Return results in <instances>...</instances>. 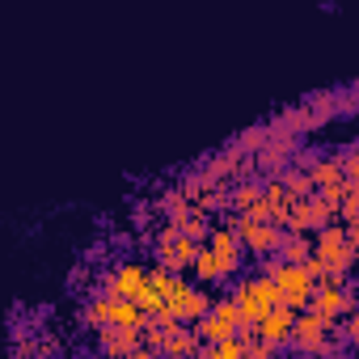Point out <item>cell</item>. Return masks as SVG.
Wrapping results in <instances>:
<instances>
[{
    "label": "cell",
    "instance_id": "1",
    "mask_svg": "<svg viewBox=\"0 0 359 359\" xmlns=\"http://www.w3.org/2000/svg\"><path fill=\"white\" fill-rule=\"evenodd\" d=\"M233 304L241 313V338H258V325L279 309V287L266 275H245L233 283Z\"/></svg>",
    "mask_w": 359,
    "mask_h": 359
},
{
    "label": "cell",
    "instance_id": "2",
    "mask_svg": "<svg viewBox=\"0 0 359 359\" xmlns=\"http://www.w3.org/2000/svg\"><path fill=\"white\" fill-rule=\"evenodd\" d=\"M262 275L279 287V304H283V309L304 313V309L313 304V296H317V279H313L304 266H287V262H279V258H262Z\"/></svg>",
    "mask_w": 359,
    "mask_h": 359
},
{
    "label": "cell",
    "instance_id": "3",
    "mask_svg": "<svg viewBox=\"0 0 359 359\" xmlns=\"http://www.w3.org/2000/svg\"><path fill=\"white\" fill-rule=\"evenodd\" d=\"M313 258L325 266L330 279L346 283V275H351V266H355L359 258H355V250H351V241H346V224H342V220H334L330 229H321V233L313 237Z\"/></svg>",
    "mask_w": 359,
    "mask_h": 359
},
{
    "label": "cell",
    "instance_id": "4",
    "mask_svg": "<svg viewBox=\"0 0 359 359\" xmlns=\"http://www.w3.org/2000/svg\"><path fill=\"white\" fill-rule=\"evenodd\" d=\"M224 224L241 237L245 254H258V258H279V250H283V241H287V229L266 224V220H254V216H237V212H229Z\"/></svg>",
    "mask_w": 359,
    "mask_h": 359
},
{
    "label": "cell",
    "instance_id": "5",
    "mask_svg": "<svg viewBox=\"0 0 359 359\" xmlns=\"http://www.w3.org/2000/svg\"><path fill=\"white\" fill-rule=\"evenodd\" d=\"M212 296H208V287H195L191 279H182L173 292H169V300H165V309L156 313L161 321H182V325H199L208 313H212Z\"/></svg>",
    "mask_w": 359,
    "mask_h": 359
},
{
    "label": "cell",
    "instance_id": "6",
    "mask_svg": "<svg viewBox=\"0 0 359 359\" xmlns=\"http://www.w3.org/2000/svg\"><path fill=\"white\" fill-rule=\"evenodd\" d=\"M199 241L182 237V229L177 224H161L156 229V262L173 275H182V271H195V258H199Z\"/></svg>",
    "mask_w": 359,
    "mask_h": 359
},
{
    "label": "cell",
    "instance_id": "7",
    "mask_svg": "<svg viewBox=\"0 0 359 359\" xmlns=\"http://www.w3.org/2000/svg\"><path fill=\"white\" fill-rule=\"evenodd\" d=\"M195 334H199V342H208V346H220V342H229V338H241V313H237L233 296L216 300L212 313L195 325Z\"/></svg>",
    "mask_w": 359,
    "mask_h": 359
},
{
    "label": "cell",
    "instance_id": "8",
    "mask_svg": "<svg viewBox=\"0 0 359 359\" xmlns=\"http://www.w3.org/2000/svg\"><path fill=\"white\" fill-rule=\"evenodd\" d=\"M330 330H334V321H325L321 313L304 309V313L296 317V338H292V351H296V355H309V359H317V355H330V351H334V342H330Z\"/></svg>",
    "mask_w": 359,
    "mask_h": 359
},
{
    "label": "cell",
    "instance_id": "9",
    "mask_svg": "<svg viewBox=\"0 0 359 359\" xmlns=\"http://www.w3.org/2000/svg\"><path fill=\"white\" fill-rule=\"evenodd\" d=\"M313 313H321L325 321H338V317H351L359 309V287L351 283H338V279H321L317 283V296L309 304Z\"/></svg>",
    "mask_w": 359,
    "mask_h": 359
},
{
    "label": "cell",
    "instance_id": "10",
    "mask_svg": "<svg viewBox=\"0 0 359 359\" xmlns=\"http://www.w3.org/2000/svg\"><path fill=\"white\" fill-rule=\"evenodd\" d=\"M309 177H313V191L338 212L342 208V199H346V191H351V182H346V173H342V161L338 156H321L313 169H309Z\"/></svg>",
    "mask_w": 359,
    "mask_h": 359
},
{
    "label": "cell",
    "instance_id": "11",
    "mask_svg": "<svg viewBox=\"0 0 359 359\" xmlns=\"http://www.w3.org/2000/svg\"><path fill=\"white\" fill-rule=\"evenodd\" d=\"M334 216H338V212H334L321 195H309V199H300V203L292 208L287 233H300V237H309V233H313V237H317L321 229H330V224H334Z\"/></svg>",
    "mask_w": 359,
    "mask_h": 359
},
{
    "label": "cell",
    "instance_id": "12",
    "mask_svg": "<svg viewBox=\"0 0 359 359\" xmlns=\"http://www.w3.org/2000/svg\"><path fill=\"white\" fill-rule=\"evenodd\" d=\"M292 208H296V199H292V191L283 187V177H266V195H262V203H258L254 212H245V216L287 229V220H292Z\"/></svg>",
    "mask_w": 359,
    "mask_h": 359
},
{
    "label": "cell",
    "instance_id": "13",
    "mask_svg": "<svg viewBox=\"0 0 359 359\" xmlns=\"http://www.w3.org/2000/svg\"><path fill=\"white\" fill-rule=\"evenodd\" d=\"M148 275H152V266L118 262V266L106 275V296H114V300H140L144 287H148Z\"/></svg>",
    "mask_w": 359,
    "mask_h": 359
},
{
    "label": "cell",
    "instance_id": "14",
    "mask_svg": "<svg viewBox=\"0 0 359 359\" xmlns=\"http://www.w3.org/2000/svg\"><path fill=\"white\" fill-rule=\"evenodd\" d=\"M296 152H300V140H287V135H271V144H266V148L254 156V169H266V177H283V173L292 169Z\"/></svg>",
    "mask_w": 359,
    "mask_h": 359
},
{
    "label": "cell",
    "instance_id": "15",
    "mask_svg": "<svg viewBox=\"0 0 359 359\" xmlns=\"http://www.w3.org/2000/svg\"><path fill=\"white\" fill-rule=\"evenodd\" d=\"M245 165H254V161H245V152H241V148H224V152L208 156L203 173H208V182H212V187H224V182H241V177L250 173Z\"/></svg>",
    "mask_w": 359,
    "mask_h": 359
},
{
    "label": "cell",
    "instance_id": "16",
    "mask_svg": "<svg viewBox=\"0 0 359 359\" xmlns=\"http://www.w3.org/2000/svg\"><path fill=\"white\" fill-rule=\"evenodd\" d=\"M296 317H300L296 309H283V304H279V309L258 325V342H266V346H275V351H279V346H292V338H296Z\"/></svg>",
    "mask_w": 359,
    "mask_h": 359
},
{
    "label": "cell",
    "instance_id": "17",
    "mask_svg": "<svg viewBox=\"0 0 359 359\" xmlns=\"http://www.w3.org/2000/svg\"><path fill=\"white\" fill-rule=\"evenodd\" d=\"M97 346H102L106 359H127V355H135V351L144 346V330H118V325H106V330L97 334Z\"/></svg>",
    "mask_w": 359,
    "mask_h": 359
},
{
    "label": "cell",
    "instance_id": "18",
    "mask_svg": "<svg viewBox=\"0 0 359 359\" xmlns=\"http://www.w3.org/2000/svg\"><path fill=\"white\" fill-rule=\"evenodd\" d=\"M208 250L237 275L241 271V262H245V245H241V237L229 229V224H220V229H212V237H208Z\"/></svg>",
    "mask_w": 359,
    "mask_h": 359
},
{
    "label": "cell",
    "instance_id": "19",
    "mask_svg": "<svg viewBox=\"0 0 359 359\" xmlns=\"http://www.w3.org/2000/svg\"><path fill=\"white\" fill-rule=\"evenodd\" d=\"M229 195H233V212L245 216V212H254V208L262 203V195H266V177H241V182L229 187Z\"/></svg>",
    "mask_w": 359,
    "mask_h": 359
},
{
    "label": "cell",
    "instance_id": "20",
    "mask_svg": "<svg viewBox=\"0 0 359 359\" xmlns=\"http://www.w3.org/2000/svg\"><path fill=\"white\" fill-rule=\"evenodd\" d=\"M191 275H195V279H199L203 287H212V283H229V279H237V275H233V271H229V266H224V262H220V258H216L212 250H208V245L199 250V258H195V271H191Z\"/></svg>",
    "mask_w": 359,
    "mask_h": 359
},
{
    "label": "cell",
    "instance_id": "21",
    "mask_svg": "<svg viewBox=\"0 0 359 359\" xmlns=\"http://www.w3.org/2000/svg\"><path fill=\"white\" fill-rule=\"evenodd\" d=\"M110 317H114V296H106V292L89 296V300H85V309H81V321H85L93 334H102V330L110 325Z\"/></svg>",
    "mask_w": 359,
    "mask_h": 359
},
{
    "label": "cell",
    "instance_id": "22",
    "mask_svg": "<svg viewBox=\"0 0 359 359\" xmlns=\"http://www.w3.org/2000/svg\"><path fill=\"white\" fill-rule=\"evenodd\" d=\"M156 212L165 216V224H182V220H187V216L195 212V203H191V199H187L182 191H177V187H169V191H165V195L156 199Z\"/></svg>",
    "mask_w": 359,
    "mask_h": 359
},
{
    "label": "cell",
    "instance_id": "23",
    "mask_svg": "<svg viewBox=\"0 0 359 359\" xmlns=\"http://www.w3.org/2000/svg\"><path fill=\"white\" fill-rule=\"evenodd\" d=\"M195 212H203V216H216V212H233V195H229V187H208L199 199H195Z\"/></svg>",
    "mask_w": 359,
    "mask_h": 359
},
{
    "label": "cell",
    "instance_id": "24",
    "mask_svg": "<svg viewBox=\"0 0 359 359\" xmlns=\"http://www.w3.org/2000/svg\"><path fill=\"white\" fill-rule=\"evenodd\" d=\"M309 258H313V241L300 237V233H287V241H283V250H279V262H287V266H304Z\"/></svg>",
    "mask_w": 359,
    "mask_h": 359
},
{
    "label": "cell",
    "instance_id": "25",
    "mask_svg": "<svg viewBox=\"0 0 359 359\" xmlns=\"http://www.w3.org/2000/svg\"><path fill=\"white\" fill-rule=\"evenodd\" d=\"M177 229H182V237H191V241H199V245H208V237H212V220H208L203 212H191Z\"/></svg>",
    "mask_w": 359,
    "mask_h": 359
},
{
    "label": "cell",
    "instance_id": "26",
    "mask_svg": "<svg viewBox=\"0 0 359 359\" xmlns=\"http://www.w3.org/2000/svg\"><path fill=\"white\" fill-rule=\"evenodd\" d=\"M283 187L292 191V199H296V203H300V199H309V195H317V191H313V177H309L304 169H287V173H283Z\"/></svg>",
    "mask_w": 359,
    "mask_h": 359
},
{
    "label": "cell",
    "instance_id": "27",
    "mask_svg": "<svg viewBox=\"0 0 359 359\" xmlns=\"http://www.w3.org/2000/svg\"><path fill=\"white\" fill-rule=\"evenodd\" d=\"M338 161H342L346 182H351V187H359V144H355V148H342V152H338Z\"/></svg>",
    "mask_w": 359,
    "mask_h": 359
},
{
    "label": "cell",
    "instance_id": "28",
    "mask_svg": "<svg viewBox=\"0 0 359 359\" xmlns=\"http://www.w3.org/2000/svg\"><path fill=\"white\" fill-rule=\"evenodd\" d=\"M342 338H346V342H351V346L359 351V309H355V313H351V317L342 321Z\"/></svg>",
    "mask_w": 359,
    "mask_h": 359
},
{
    "label": "cell",
    "instance_id": "29",
    "mask_svg": "<svg viewBox=\"0 0 359 359\" xmlns=\"http://www.w3.org/2000/svg\"><path fill=\"white\" fill-rule=\"evenodd\" d=\"M254 359H283L275 346H266V342H254Z\"/></svg>",
    "mask_w": 359,
    "mask_h": 359
},
{
    "label": "cell",
    "instance_id": "30",
    "mask_svg": "<svg viewBox=\"0 0 359 359\" xmlns=\"http://www.w3.org/2000/svg\"><path fill=\"white\" fill-rule=\"evenodd\" d=\"M346 241H351V250H355V258H359V220L346 224Z\"/></svg>",
    "mask_w": 359,
    "mask_h": 359
},
{
    "label": "cell",
    "instance_id": "31",
    "mask_svg": "<svg viewBox=\"0 0 359 359\" xmlns=\"http://www.w3.org/2000/svg\"><path fill=\"white\" fill-rule=\"evenodd\" d=\"M127 359H156V351H152V346H140V351H135V355H127Z\"/></svg>",
    "mask_w": 359,
    "mask_h": 359
},
{
    "label": "cell",
    "instance_id": "32",
    "mask_svg": "<svg viewBox=\"0 0 359 359\" xmlns=\"http://www.w3.org/2000/svg\"><path fill=\"white\" fill-rule=\"evenodd\" d=\"M191 359H203V351H199V355H191Z\"/></svg>",
    "mask_w": 359,
    "mask_h": 359
}]
</instances>
